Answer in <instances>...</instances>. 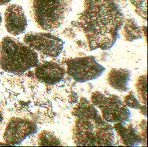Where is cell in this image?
<instances>
[{
    "label": "cell",
    "instance_id": "ac0fdd59",
    "mask_svg": "<svg viewBox=\"0 0 148 147\" xmlns=\"http://www.w3.org/2000/svg\"><path fill=\"white\" fill-rule=\"evenodd\" d=\"M147 120L142 119L139 122L138 128L139 133L143 139V143H144L145 146L147 145Z\"/></svg>",
    "mask_w": 148,
    "mask_h": 147
},
{
    "label": "cell",
    "instance_id": "ba28073f",
    "mask_svg": "<svg viewBox=\"0 0 148 147\" xmlns=\"http://www.w3.org/2000/svg\"><path fill=\"white\" fill-rule=\"evenodd\" d=\"M37 124L28 119L12 117L9 120L3 138L10 145H18L23 142L29 136L36 134Z\"/></svg>",
    "mask_w": 148,
    "mask_h": 147
},
{
    "label": "cell",
    "instance_id": "44dd1931",
    "mask_svg": "<svg viewBox=\"0 0 148 147\" xmlns=\"http://www.w3.org/2000/svg\"><path fill=\"white\" fill-rule=\"evenodd\" d=\"M4 119V115H3V111L2 109V108L0 104V126L2 125L3 121Z\"/></svg>",
    "mask_w": 148,
    "mask_h": 147
},
{
    "label": "cell",
    "instance_id": "5b68a950",
    "mask_svg": "<svg viewBox=\"0 0 148 147\" xmlns=\"http://www.w3.org/2000/svg\"><path fill=\"white\" fill-rule=\"evenodd\" d=\"M90 102L101 113L102 118L108 122H118L129 120L131 112L120 97L116 95L92 92Z\"/></svg>",
    "mask_w": 148,
    "mask_h": 147
},
{
    "label": "cell",
    "instance_id": "e0dca14e",
    "mask_svg": "<svg viewBox=\"0 0 148 147\" xmlns=\"http://www.w3.org/2000/svg\"><path fill=\"white\" fill-rule=\"evenodd\" d=\"M122 101L127 107L137 110H138L141 105L132 90L129 91L128 93L124 96Z\"/></svg>",
    "mask_w": 148,
    "mask_h": 147
},
{
    "label": "cell",
    "instance_id": "7a4b0ae2",
    "mask_svg": "<svg viewBox=\"0 0 148 147\" xmlns=\"http://www.w3.org/2000/svg\"><path fill=\"white\" fill-rule=\"evenodd\" d=\"M74 117L72 139L77 146H112L113 127L104 119L90 101L82 97L72 110Z\"/></svg>",
    "mask_w": 148,
    "mask_h": 147
},
{
    "label": "cell",
    "instance_id": "30bf717a",
    "mask_svg": "<svg viewBox=\"0 0 148 147\" xmlns=\"http://www.w3.org/2000/svg\"><path fill=\"white\" fill-rule=\"evenodd\" d=\"M66 74L65 67L62 63L53 61L38 63L34 69V76L37 80L49 85L60 82Z\"/></svg>",
    "mask_w": 148,
    "mask_h": 147
},
{
    "label": "cell",
    "instance_id": "7c38bea8",
    "mask_svg": "<svg viewBox=\"0 0 148 147\" xmlns=\"http://www.w3.org/2000/svg\"><path fill=\"white\" fill-rule=\"evenodd\" d=\"M131 72L129 69L122 68H113L107 74V81L112 88L119 92L129 90Z\"/></svg>",
    "mask_w": 148,
    "mask_h": 147
},
{
    "label": "cell",
    "instance_id": "9a60e30c",
    "mask_svg": "<svg viewBox=\"0 0 148 147\" xmlns=\"http://www.w3.org/2000/svg\"><path fill=\"white\" fill-rule=\"evenodd\" d=\"M135 88L140 102L147 104V74L138 76L135 82Z\"/></svg>",
    "mask_w": 148,
    "mask_h": 147
},
{
    "label": "cell",
    "instance_id": "2e32d148",
    "mask_svg": "<svg viewBox=\"0 0 148 147\" xmlns=\"http://www.w3.org/2000/svg\"><path fill=\"white\" fill-rule=\"evenodd\" d=\"M136 14L140 18L147 20V0H129Z\"/></svg>",
    "mask_w": 148,
    "mask_h": 147
},
{
    "label": "cell",
    "instance_id": "6da1fadb",
    "mask_svg": "<svg viewBox=\"0 0 148 147\" xmlns=\"http://www.w3.org/2000/svg\"><path fill=\"white\" fill-rule=\"evenodd\" d=\"M124 18L117 0H84L71 25L82 33L90 50H108L119 37Z\"/></svg>",
    "mask_w": 148,
    "mask_h": 147
},
{
    "label": "cell",
    "instance_id": "7402d4cb",
    "mask_svg": "<svg viewBox=\"0 0 148 147\" xmlns=\"http://www.w3.org/2000/svg\"><path fill=\"white\" fill-rule=\"evenodd\" d=\"M12 0H0V6H4L9 4Z\"/></svg>",
    "mask_w": 148,
    "mask_h": 147
},
{
    "label": "cell",
    "instance_id": "9c48e42d",
    "mask_svg": "<svg viewBox=\"0 0 148 147\" xmlns=\"http://www.w3.org/2000/svg\"><path fill=\"white\" fill-rule=\"evenodd\" d=\"M4 25L11 35L18 36L25 33L28 20L22 6L12 3L6 7L4 12Z\"/></svg>",
    "mask_w": 148,
    "mask_h": 147
},
{
    "label": "cell",
    "instance_id": "5bb4252c",
    "mask_svg": "<svg viewBox=\"0 0 148 147\" xmlns=\"http://www.w3.org/2000/svg\"><path fill=\"white\" fill-rule=\"evenodd\" d=\"M37 144L40 146H64V143L55 134L48 130H43L37 135Z\"/></svg>",
    "mask_w": 148,
    "mask_h": 147
},
{
    "label": "cell",
    "instance_id": "277c9868",
    "mask_svg": "<svg viewBox=\"0 0 148 147\" xmlns=\"http://www.w3.org/2000/svg\"><path fill=\"white\" fill-rule=\"evenodd\" d=\"M28 4L37 27L52 31L64 24L71 11L73 0H28Z\"/></svg>",
    "mask_w": 148,
    "mask_h": 147
},
{
    "label": "cell",
    "instance_id": "3957f363",
    "mask_svg": "<svg viewBox=\"0 0 148 147\" xmlns=\"http://www.w3.org/2000/svg\"><path fill=\"white\" fill-rule=\"evenodd\" d=\"M39 63L37 52L12 37H4L0 43V68L13 74H23Z\"/></svg>",
    "mask_w": 148,
    "mask_h": 147
},
{
    "label": "cell",
    "instance_id": "603a6c76",
    "mask_svg": "<svg viewBox=\"0 0 148 147\" xmlns=\"http://www.w3.org/2000/svg\"><path fill=\"white\" fill-rule=\"evenodd\" d=\"M2 16L0 14V25H1V22H2Z\"/></svg>",
    "mask_w": 148,
    "mask_h": 147
},
{
    "label": "cell",
    "instance_id": "8fae6325",
    "mask_svg": "<svg viewBox=\"0 0 148 147\" xmlns=\"http://www.w3.org/2000/svg\"><path fill=\"white\" fill-rule=\"evenodd\" d=\"M112 127L124 146H137L139 144L143 143L139 129L129 120L115 122Z\"/></svg>",
    "mask_w": 148,
    "mask_h": 147
},
{
    "label": "cell",
    "instance_id": "ffe728a7",
    "mask_svg": "<svg viewBox=\"0 0 148 147\" xmlns=\"http://www.w3.org/2000/svg\"><path fill=\"white\" fill-rule=\"evenodd\" d=\"M139 112L141 114L143 115L147 116V105L145 104H141V106H140L138 109Z\"/></svg>",
    "mask_w": 148,
    "mask_h": 147
},
{
    "label": "cell",
    "instance_id": "4fadbf2b",
    "mask_svg": "<svg viewBox=\"0 0 148 147\" xmlns=\"http://www.w3.org/2000/svg\"><path fill=\"white\" fill-rule=\"evenodd\" d=\"M120 33L125 41L129 42L137 40L143 37L142 29L133 18H124Z\"/></svg>",
    "mask_w": 148,
    "mask_h": 147
},
{
    "label": "cell",
    "instance_id": "8992f818",
    "mask_svg": "<svg viewBox=\"0 0 148 147\" xmlns=\"http://www.w3.org/2000/svg\"><path fill=\"white\" fill-rule=\"evenodd\" d=\"M66 72L75 81L83 83L95 80L101 76L105 68L92 55L62 60Z\"/></svg>",
    "mask_w": 148,
    "mask_h": 147
},
{
    "label": "cell",
    "instance_id": "d6986e66",
    "mask_svg": "<svg viewBox=\"0 0 148 147\" xmlns=\"http://www.w3.org/2000/svg\"><path fill=\"white\" fill-rule=\"evenodd\" d=\"M63 34L65 35V37L69 39H75L77 36L75 29L72 27L65 29L63 31Z\"/></svg>",
    "mask_w": 148,
    "mask_h": 147
},
{
    "label": "cell",
    "instance_id": "52a82bcc",
    "mask_svg": "<svg viewBox=\"0 0 148 147\" xmlns=\"http://www.w3.org/2000/svg\"><path fill=\"white\" fill-rule=\"evenodd\" d=\"M23 42L37 53L49 58L60 55L64 45L60 37L46 32H28L23 37Z\"/></svg>",
    "mask_w": 148,
    "mask_h": 147
}]
</instances>
